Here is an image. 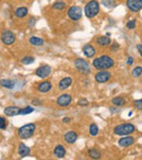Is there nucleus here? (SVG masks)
<instances>
[{"label":"nucleus","instance_id":"f257e3e1","mask_svg":"<svg viewBox=\"0 0 142 160\" xmlns=\"http://www.w3.org/2000/svg\"><path fill=\"white\" fill-rule=\"evenodd\" d=\"M92 65L94 66V68L100 69V70H104V69H108L114 66V59L108 56H101L98 58H95Z\"/></svg>","mask_w":142,"mask_h":160},{"label":"nucleus","instance_id":"f03ea898","mask_svg":"<svg viewBox=\"0 0 142 160\" xmlns=\"http://www.w3.org/2000/svg\"><path fill=\"white\" fill-rule=\"evenodd\" d=\"M135 129H136V127L133 124L125 123V124H120L114 128V133L116 135H120V136H127V135L132 134Z\"/></svg>","mask_w":142,"mask_h":160},{"label":"nucleus","instance_id":"7ed1b4c3","mask_svg":"<svg viewBox=\"0 0 142 160\" xmlns=\"http://www.w3.org/2000/svg\"><path fill=\"white\" fill-rule=\"evenodd\" d=\"M85 16L92 19L94 16H97V13L100 12V6H98V2L96 0H91L88 1V4L85 6Z\"/></svg>","mask_w":142,"mask_h":160},{"label":"nucleus","instance_id":"20e7f679","mask_svg":"<svg viewBox=\"0 0 142 160\" xmlns=\"http://www.w3.org/2000/svg\"><path fill=\"white\" fill-rule=\"evenodd\" d=\"M35 132V124L33 123H30V124H26L22 127L19 128L18 131V135L21 139H26V138H30L33 136Z\"/></svg>","mask_w":142,"mask_h":160},{"label":"nucleus","instance_id":"39448f33","mask_svg":"<svg viewBox=\"0 0 142 160\" xmlns=\"http://www.w3.org/2000/svg\"><path fill=\"white\" fill-rule=\"evenodd\" d=\"M74 65H76L77 69L81 73V74L84 75H88L91 73V68H90V65L85 59H82V58H77L74 61Z\"/></svg>","mask_w":142,"mask_h":160},{"label":"nucleus","instance_id":"423d86ee","mask_svg":"<svg viewBox=\"0 0 142 160\" xmlns=\"http://www.w3.org/2000/svg\"><path fill=\"white\" fill-rule=\"evenodd\" d=\"M68 16H69L72 21H78V20H80L81 16H82V9L78 6L70 7L69 10H68Z\"/></svg>","mask_w":142,"mask_h":160},{"label":"nucleus","instance_id":"0eeeda50","mask_svg":"<svg viewBox=\"0 0 142 160\" xmlns=\"http://www.w3.org/2000/svg\"><path fill=\"white\" fill-rule=\"evenodd\" d=\"M1 41H2V43L4 45H11L16 42V35H14L11 31L4 30V31L1 33Z\"/></svg>","mask_w":142,"mask_h":160},{"label":"nucleus","instance_id":"6e6552de","mask_svg":"<svg viewBox=\"0 0 142 160\" xmlns=\"http://www.w3.org/2000/svg\"><path fill=\"white\" fill-rule=\"evenodd\" d=\"M35 74L39 78H47L51 74V68L48 65H44V66H41L39 68H37Z\"/></svg>","mask_w":142,"mask_h":160},{"label":"nucleus","instance_id":"1a4fd4ad","mask_svg":"<svg viewBox=\"0 0 142 160\" xmlns=\"http://www.w3.org/2000/svg\"><path fill=\"white\" fill-rule=\"evenodd\" d=\"M127 6L132 12H139L142 9V0H127Z\"/></svg>","mask_w":142,"mask_h":160},{"label":"nucleus","instance_id":"9d476101","mask_svg":"<svg viewBox=\"0 0 142 160\" xmlns=\"http://www.w3.org/2000/svg\"><path fill=\"white\" fill-rule=\"evenodd\" d=\"M111 77H112L111 73L102 70V71H100V73H97V74L95 75V80H96L97 82H100V83H105V82H107L108 80L111 79Z\"/></svg>","mask_w":142,"mask_h":160},{"label":"nucleus","instance_id":"9b49d317","mask_svg":"<svg viewBox=\"0 0 142 160\" xmlns=\"http://www.w3.org/2000/svg\"><path fill=\"white\" fill-rule=\"evenodd\" d=\"M72 101V98L70 94H61L60 96H58L57 99V104L59 106H62V108H66L71 103Z\"/></svg>","mask_w":142,"mask_h":160},{"label":"nucleus","instance_id":"f8f14e48","mask_svg":"<svg viewBox=\"0 0 142 160\" xmlns=\"http://www.w3.org/2000/svg\"><path fill=\"white\" fill-rule=\"evenodd\" d=\"M133 143H135V138L129 136V135H127V136H125V137L120 138L119 141H118V144H119V146H121V147H128V146H131Z\"/></svg>","mask_w":142,"mask_h":160},{"label":"nucleus","instance_id":"ddd939ff","mask_svg":"<svg viewBox=\"0 0 142 160\" xmlns=\"http://www.w3.org/2000/svg\"><path fill=\"white\" fill-rule=\"evenodd\" d=\"M20 108L18 106H8L4 109V114L7 116H16L20 114Z\"/></svg>","mask_w":142,"mask_h":160},{"label":"nucleus","instance_id":"4468645a","mask_svg":"<svg viewBox=\"0 0 142 160\" xmlns=\"http://www.w3.org/2000/svg\"><path fill=\"white\" fill-rule=\"evenodd\" d=\"M82 51H83V53H84L85 56H86V57H88V58L93 57V56L95 55V53H96L95 48L93 47L92 45H90V44L84 45V46H83V48H82Z\"/></svg>","mask_w":142,"mask_h":160},{"label":"nucleus","instance_id":"2eb2a0df","mask_svg":"<svg viewBox=\"0 0 142 160\" xmlns=\"http://www.w3.org/2000/svg\"><path fill=\"white\" fill-rule=\"evenodd\" d=\"M77 138H78V134L73 131L68 132V133H66V135H65V141H66L68 144H73V143L77 141Z\"/></svg>","mask_w":142,"mask_h":160},{"label":"nucleus","instance_id":"dca6fc26","mask_svg":"<svg viewBox=\"0 0 142 160\" xmlns=\"http://www.w3.org/2000/svg\"><path fill=\"white\" fill-rule=\"evenodd\" d=\"M71 83H72V79H71L70 77H66V78H63V79L60 80L58 87H59L60 90H66L71 86Z\"/></svg>","mask_w":142,"mask_h":160},{"label":"nucleus","instance_id":"f3484780","mask_svg":"<svg viewBox=\"0 0 142 160\" xmlns=\"http://www.w3.org/2000/svg\"><path fill=\"white\" fill-rule=\"evenodd\" d=\"M51 88H53V86H51V83L48 82V81H44V82L39 83L37 87L38 91H39V92H43V93L48 92L49 90H51Z\"/></svg>","mask_w":142,"mask_h":160},{"label":"nucleus","instance_id":"a211bd4d","mask_svg":"<svg viewBox=\"0 0 142 160\" xmlns=\"http://www.w3.org/2000/svg\"><path fill=\"white\" fill-rule=\"evenodd\" d=\"M18 153H19V155L21 157H26V156L30 155L31 150H30V148H28V146H25L24 144H20L19 148H18Z\"/></svg>","mask_w":142,"mask_h":160},{"label":"nucleus","instance_id":"6ab92c4d","mask_svg":"<svg viewBox=\"0 0 142 160\" xmlns=\"http://www.w3.org/2000/svg\"><path fill=\"white\" fill-rule=\"evenodd\" d=\"M54 154L57 158H63L65 155H66V149H65V147H63L62 145H58V146H56V148H55Z\"/></svg>","mask_w":142,"mask_h":160},{"label":"nucleus","instance_id":"aec40b11","mask_svg":"<svg viewBox=\"0 0 142 160\" xmlns=\"http://www.w3.org/2000/svg\"><path fill=\"white\" fill-rule=\"evenodd\" d=\"M28 10L26 7H20V8H18V9L14 11V14H16V16H18V18H24V16H28Z\"/></svg>","mask_w":142,"mask_h":160},{"label":"nucleus","instance_id":"412c9836","mask_svg":"<svg viewBox=\"0 0 142 160\" xmlns=\"http://www.w3.org/2000/svg\"><path fill=\"white\" fill-rule=\"evenodd\" d=\"M96 43L100 46H108V45L111 44V39L108 36H100L96 40Z\"/></svg>","mask_w":142,"mask_h":160},{"label":"nucleus","instance_id":"4be33fe9","mask_svg":"<svg viewBox=\"0 0 142 160\" xmlns=\"http://www.w3.org/2000/svg\"><path fill=\"white\" fill-rule=\"evenodd\" d=\"M0 84L3 87V88H7V89H12L14 87V81L10 79H2L0 81Z\"/></svg>","mask_w":142,"mask_h":160},{"label":"nucleus","instance_id":"5701e85b","mask_svg":"<svg viewBox=\"0 0 142 160\" xmlns=\"http://www.w3.org/2000/svg\"><path fill=\"white\" fill-rule=\"evenodd\" d=\"M30 43L34 46H42V45H44V40L37 37V36H32L30 39Z\"/></svg>","mask_w":142,"mask_h":160},{"label":"nucleus","instance_id":"b1692460","mask_svg":"<svg viewBox=\"0 0 142 160\" xmlns=\"http://www.w3.org/2000/svg\"><path fill=\"white\" fill-rule=\"evenodd\" d=\"M88 156L92 158V159H100L101 158V153L97 149H90L88 150Z\"/></svg>","mask_w":142,"mask_h":160},{"label":"nucleus","instance_id":"393cba45","mask_svg":"<svg viewBox=\"0 0 142 160\" xmlns=\"http://www.w3.org/2000/svg\"><path fill=\"white\" fill-rule=\"evenodd\" d=\"M112 102H113V104H115L117 106H123L126 103V100L123 99V98H121V96H117V98H114L112 100Z\"/></svg>","mask_w":142,"mask_h":160},{"label":"nucleus","instance_id":"a878e982","mask_svg":"<svg viewBox=\"0 0 142 160\" xmlns=\"http://www.w3.org/2000/svg\"><path fill=\"white\" fill-rule=\"evenodd\" d=\"M65 8H66V3L62 2V1H56L53 4V9L54 10H63Z\"/></svg>","mask_w":142,"mask_h":160},{"label":"nucleus","instance_id":"bb28decb","mask_svg":"<svg viewBox=\"0 0 142 160\" xmlns=\"http://www.w3.org/2000/svg\"><path fill=\"white\" fill-rule=\"evenodd\" d=\"M90 134H91V136H96V135L98 134V127L96 124H91V126H90Z\"/></svg>","mask_w":142,"mask_h":160},{"label":"nucleus","instance_id":"cd10ccee","mask_svg":"<svg viewBox=\"0 0 142 160\" xmlns=\"http://www.w3.org/2000/svg\"><path fill=\"white\" fill-rule=\"evenodd\" d=\"M33 111H34V109H33L32 106H26V108H24V109L20 110L19 115H26V114H30V113H32Z\"/></svg>","mask_w":142,"mask_h":160},{"label":"nucleus","instance_id":"c85d7f7f","mask_svg":"<svg viewBox=\"0 0 142 160\" xmlns=\"http://www.w3.org/2000/svg\"><path fill=\"white\" fill-rule=\"evenodd\" d=\"M21 63L24 65H30V64H32V63H34V58L30 57V56H25L24 58L21 59Z\"/></svg>","mask_w":142,"mask_h":160},{"label":"nucleus","instance_id":"c756f323","mask_svg":"<svg viewBox=\"0 0 142 160\" xmlns=\"http://www.w3.org/2000/svg\"><path fill=\"white\" fill-rule=\"evenodd\" d=\"M141 74H142V68H141V66H138V67H136L135 69H133V73H132L133 77L138 78V77H140V76H141Z\"/></svg>","mask_w":142,"mask_h":160},{"label":"nucleus","instance_id":"7c9ffc66","mask_svg":"<svg viewBox=\"0 0 142 160\" xmlns=\"http://www.w3.org/2000/svg\"><path fill=\"white\" fill-rule=\"evenodd\" d=\"M101 1H102V4L107 7V8L114 7V0H101Z\"/></svg>","mask_w":142,"mask_h":160},{"label":"nucleus","instance_id":"2f4dec72","mask_svg":"<svg viewBox=\"0 0 142 160\" xmlns=\"http://www.w3.org/2000/svg\"><path fill=\"white\" fill-rule=\"evenodd\" d=\"M136 24H137L136 20H131V21H129V22H127V29L133 30L135 28H136Z\"/></svg>","mask_w":142,"mask_h":160},{"label":"nucleus","instance_id":"473e14b6","mask_svg":"<svg viewBox=\"0 0 142 160\" xmlns=\"http://www.w3.org/2000/svg\"><path fill=\"white\" fill-rule=\"evenodd\" d=\"M135 106H136L137 109L141 110L142 109V100L141 99L136 100V101H135Z\"/></svg>","mask_w":142,"mask_h":160},{"label":"nucleus","instance_id":"72a5a7b5","mask_svg":"<svg viewBox=\"0 0 142 160\" xmlns=\"http://www.w3.org/2000/svg\"><path fill=\"white\" fill-rule=\"evenodd\" d=\"M6 126H7L6 120L3 119V117H0V129H3V128H6Z\"/></svg>","mask_w":142,"mask_h":160},{"label":"nucleus","instance_id":"f704fd0d","mask_svg":"<svg viewBox=\"0 0 142 160\" xmlns=\"http://www.w3.org/2000/svg\"><path fill=\"white\" fill-rule=\"evenodd\" d=\"M86 104H88V100L85 98H83V99H81L79 101V105H86Z\"/></svg>","mask_w":142,"mask_h":160},{"label":"nucleus","instance_id":"c9c22d12","mask_svg":"<svg viewBox=\"0 0 142 160\" xmlns=\"http://www.w3.org/2000/svg\"><path fill=\"white\" fill-rule=\"evenodd\" d=\"M127 64L132 65L133 64V58L132 57H128V59H127Z\"/></svg>","mask_w":142,"mask_h":160},{"label":"nucleus","instance_id":"e433bc0d","mask_svg":"<svg viewBox=\"0 0 142 160\" xmlns=\"http://www.w3.org/2000/svg\"><path fill=\"white\" fill-rule=\"evenodd\" d=\"M118 46H119V45L117 44V43H114V44H113V48H112V49H113V51H116L117 48H118Z\"/></svg>","mask_w":142,"mask_h":160},{"label":"nucleus","instance_id":"4c0bfd02","mask_svg":"<svg viewBox=\"0 0 142 160\" xmlns=\"http://www.w3.org/2000/svg\"><path fill=\"white\" fill-rule=\"evenodd\" d=\"M137 47H138V51H139L140 54H142V46H141V44H138V46H137Z\"/></svg>","mask_w":142,"mask_h":160},{"label":"nucleus","instance_id":"58836bf2","mask_svg":"<svg viewBox=\"0 0 142 160\" xmlns=\"http://www.w3.org/2000/svg\"><path fill=\"white\" fill-rule=\"evenodd\" d=\"M62 122H63V123H69L70 119H69V117H65V119L62 120Z\"/></svg>","mask_w":142,"mask_h":160}]
</instances>
